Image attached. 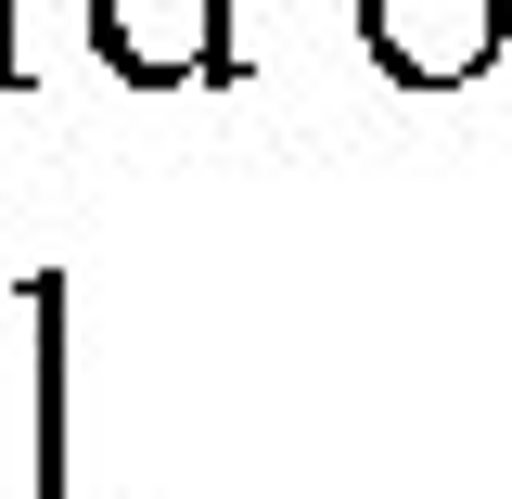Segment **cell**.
Listing matches in <instances>:
<instances>
[{
  "label": "cell",
  "mask_w": 512,
  "mask_h": 499,
  "mask_svg": "<svg viewBox=\"0 0 512 499\" xmlns=\"http://www.w3.org/2000/svg\"><path fill=\"white\" fill-rule=\"evenodd\" d=\"M359 39L397 90H474L512 52V0H359Z\"/></svg>",
  "instance_id": "cell-1"
},
{
  "label": "cell",
  "mask_w": 512,
  "mask_h": 499,
  "mask_svg": "<svg viewBox=\"0 0 512 499\" xmlns=\"http://www.w3.org/2000/svg\"><path fill=\"white\" fill-rule=\"evenodd\" d=\"M90 39L128 90H180L231 77V0H90Z\"/></svg>",
  "instance_id": "cell-2"
}]
</instances>
